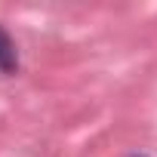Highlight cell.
Wrapping results in <instances>:
<instances>
[{"instance_id": "cell-1", "label": "cell", "mask_w": 157, "mask_h": 157, "mask_svg": "<svg viewBox=\"0 0 157 157\" xmlns=\"http://www.w3.org/2000/svg\"><path fill=\"white\" fill-rule=\"evenodd\" d=\"M19 68V52H16V43L10 37V31L0 25V71L3 74H13Z\"/></svg>"}]
</instances>
